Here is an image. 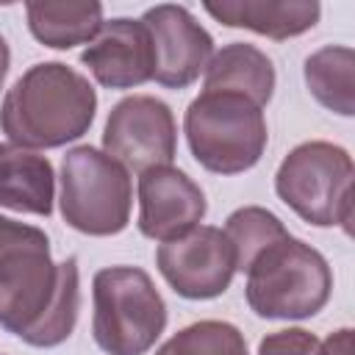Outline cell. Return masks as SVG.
Wrapping results in <instances>:
<instances>
[{"label":"cell","mask_w":355,"mask_h":355,"mask_svg":"<svg viewBox=\"0 0 355 355\" xmlns=\"http://www.w3.org/2000/svg\"><path fill=\"white\" fill-rule=\"evenodd\" d=\"M319 347L316 336L302 327H288L269 333L258 344V355H313Z\"/></svg>","instance_id":"obj_20"},{"label":"cell","mask_w":355,"mask_h":355,"mask_svg":"<svg viewBox=\"0 0 355 355\" xmlns=\"http://www.w3.org/2000/svg\"><path fill=\"white\" fill-rule=\"evenodd\" d=\"M55 175L53 164L19 144H0V205L19 211L50 216L53 211Z\"/></svg>","instance_id":"obj_14"},{"label":"cell","mask_w":355,"mask_h":355,"mask_svg":"<svg viewBox=\"0 0 355 355\" xmlns=\"http://www.w3.org/2000/svg\"><path fill=\"white\" fill-rule=\"evenodd\" d=\"M141 22L153 39L155 83L166 89H186L200 78V72H205L214 55V39L189 14V8L175 3H161L147 8Z\"/></svg>","instance_id":"obj_10"},{"label":"cell","mask_w":355,"mask_h":355,"mask_svg":"<svg viewBox=\"0 0 355 355\" xmlns=\"http://www.w3.org/2000/svg\"><path fill=\"white\" fill-rule=\"evenodd\" d=\"M92 333L108 355H144L166 327V305L139 266H108L94 275Z\"/></svg>","instance_id":"obj_5"},{"label":"cell","mask_w":355,"mask_h":355,"mask_svg":"<svg viewBox=\"0 0 355 355\" xmlns=\"http://www.w3.org/2000/svg\"><path fill=\"white\" fill-rule=\"evenodd\" d=\"M103 147L114 161L136 172L169 166L178 150V125L172 108L150 94L119 100L105 119Z\"/></svg>","instance_id":"obj_8"},{"label":"cell","mask_w":355,"mask_h":355,"mask_svg":"<svg viewBox=\"0 0 355 355\" xmlns=\"http://www.w3.org/2000/svg\"><path fill=\"white\" fill-rule=\"evenodd\" d=\"M205 11L227 28H247L283 42L311 31L319 22L322 6L313 0H222L205 3Z\"/></svg>","instance_id":"obj_13"},{"label":"cell","mask_w":355,"mask_h":355,"mask_svg":"<svg viewBox=\"0 0 355 355\" xmlns=\"http://www.w3.org/2000/svg\"><path fill=\"white\" fill-rule=\"evenodd\" d=\"M155 355H250V352L236 324L219 319H202L178 330Z\"/></svg>","instance_id":"obj_19"},{"label":"cell","mask_w":355,"mask_h":355,"mask_svg":"<svg viewBox=\"0 0 355 355\" xmlns=\"http://www.w3.org/2000/svg\"><path fill=\"white\" fill-rule=\"evenodd\" d=\"M31 33L55 50H69L86 44L103 28V6L94 0H33L25 6Z\"/></svg>","instance_id":"obj_16"},{"label":"cell","mask_w":355,"mask_h":355,"mask_svg":"<svg viewBox=\"0 0 355 355\" xmlns=\"http://www.w3.org/2000/svg\"><path fill=\"white\" fill-rule=\"evenodd\" d=\"M158 272L186 300H214L227 291L236 275V255L219 227L197 225L164 241L155 252Z\"/></svg>","instance_id":"obj_9"},{"label":"cell","mask_w":355,"mask_h":355,"mask_svg":"<svg viewBox=\"0 0 355 355\" xmlns=\"http://www.w3.org/2000/svg\"><path fill=\"white\" fill-rule=\"evenodd\" d=\"M205 92H230L266 105L275 92V67L266 53L247 42L225 44L205 67Z\"/></svg>","instance_id":"obj_15"},{"label":"cell","mask_w":355,"mask_h":355,"mask_svg":"<svg viewBox=\"0 0 355 355\" xmlns=\"http://www.w3.org/2000/svg\"><path fill=\"white\" fill-rule=\"evenodd\" d=\"M94 80L105 89H133L153 80L155 53L141 19L116 17L103 22L97 36L80 53Z\"/></svg>","instance_id":"obj_12"},{"label":"cell","mask_w":355,"mask_h":355,"mask_svg":"<svg viewBox=\"0 0 355 355\" xmlns=\"http://www.w3.org/2000/svg\"><path fill=\"white\" fill-rule=\"evenodd\" d=\"M205 216L202 189L175 166H153L139 178V230L155 241H172Z\"/></svg>","instance_id":"obj_11"},{"label":"cell","mask_w":355,"mask_h":355,"mask_svg":"<svg viewBox=\"0 0 355 355\" xmlns=\"http://www.w3.org/2000/svg\"><path fill=\"white\" fill-rule=\"evenodd\" d=\"M78 261L53 263L44 230L0 216V324L31 347H55L78 322Z\"/></svg>","instance_id":"obj_1"},{"label":"cell","mask_w":355,"mask_h":355,"mask_svg":"<svg viewBox=\"0 0 355 355\" xmlns=\"http://www.w3.org/2000/svg\"><path fill=\"white\" fill-rule=\"evenodd\" d=\"M313 355H352V330L349 327H341L336 333H330Z\"/></svg>","instance_id":"obj_21"},{"label":"cell","mask_w":355,"mask_h":355,"mask_svg":"<svg viewBox=\"0 0 355 355\" xmlns=\"http://www.w3.org/2000/svg\"><path fill=\"white\" fill-rule=\"evenodd\" d=\"M8 64H11V53H8V44H6V39L0 36V86H3L6 75H8Z\"/></svg>","instance_id":"obj_22"},{"label":"cell","mask_w":355,"mask_h":355,"mask_svg":"<svg viewBox=\"0 0 355 355\" xmlns=\"http://www.w3.org/2000/svg\"><path fill=\"white\" fill-rule=\"evenodd\" d=\"M352 72H355L352 47L327 44L305 58V83H308L311 94L327 111H336L341 116H352V111H355Z\"/></svg>","instance_id":"obj_17"},{"label":"cell","mask_w":355,"mask_h":355,"mask_svg":"<svg viewBox=\"0 0 355 355\" xmlns=\"http://www.w3.org/2000/svg\"><path fill=\"white\" fill-rule=\"evenodd\" d=\"M94 111V86L72 67L44 61L6 92L0 128L19 147H61L89 130Z\"/></svg>","instance_id":"obj_2"},{"label":"cell","mask_w":355,"mask_h":355,"mask_svg":"<svg viewBox=\"0 0 355 355\" xmlns=\"http://www.w3.org/2000/svg\"><path fill=\"white\" fill-rule=\"evenodd\" d=\"M183 128L197 164L216 175L255 166L269 139L261 105L230 92H202L191 100Z\"/></svg>","instance_id":"obj_4"},{"label":"cell","mask_w":355,"mask_h":355,"mask_svg":"<svg viewBox=\"0 0 355 355\" xmlns=\"http://www.w3.org/2000/svg\"><path fill=\"white\" fill-rule=\"evenodd\" d=\"M61 216L86 236H114L128 227L133 186L128 169L97 147H72L61 161Z\"/></svg>","instance_id":"obj_7"},{"label":"cell","mask_w":355,"mask_h":355,"mask_svg":"<svg viewBox=\"0 0 355 355\" xmlns=\"http://www.w3.org/2000/svg\"><path fill=\"white\" fill-rule=\"evenodd\" d=\"M277 197L316 227L352 222V158L333 141L297 144L275 175Z\"/></svg>","instance_id":"obj_6"},{"label":"cell","mask_w":355,"mask_h":355,"mask_svg":"<svg viewBox=\"0 0 355 355\" xmlns=\"http://www.w3.org/2000/svg\"><path fill=\"white\" fill-rule=\"evenodd\" d=\"M333 291V275L319 250L283 236L247 266V302L263 319H308Z\"/></svg>","instance_id":"obj_3"},{"label":"cell","mask_w":355,"mask_h":355,"mask_svg":"<svg viewBox=\"0 0 355 355\" xmlns=\"http://www.w3.org/2000/svg\"><path fill=\"white\" fill-rule=\"evenodd\" d=\"M233 247V255H236V269L247 272V266L266 250L272 247L275 241H280L283 236H288V230L283 227V222L266 211V208H258V205H247V208H239L227 216L225 222V230H222Z\"/></svg>","instance_id":"obj_18"}]
</instances>
